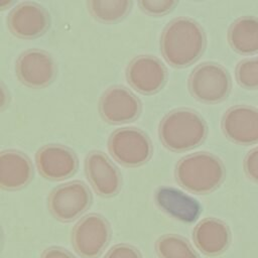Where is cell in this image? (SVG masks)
I'll list each match as a JSON object with an SVG mask.
<instances>
[{"instance_id":"1","label":"cell","mask_w":258,"mask_h":258,"mask_svg":"<svg viewBox=\"0 0 258 258\" xmlns=\"http://www.w3.org/2000/svg\"><path fill=\"white\" fill-rule=\"evenodd\" d=\"M205 46L206 36L202 26L189 17L174 18L161 33V54L173 68L182 69L196 62Z\"/></svg>"},{"instance_id":"2","label":"cell","mask_w":258,"mask_h":258,"mask_svg":"<svg viewBox=\"0 0 258 258\" xmlns=\"http://www.w3.org/2000/svg\"><path fill=\"white\" fill-rule=\"evenodd\" d=\"M203 117L190 109H176L167 113L159 123L158 135L169 150L182 152L199 146L207 136Z\"/></svg>"},{"instance_id":"3","label":"cell","mask_w":258,"mask_h":258,"mask_svg":"<svg viewBox=\"0 0 258 258\" xmlns=\"http://www.w3.org/2000/svg\"><path fill=\"white\" fill-rule=\"evenodd\" d=\"M177 183L189 192L206 195L215 190L224 180L225 168L216 155L196 152L182 157L175 166Z\"/></svg>"},{"instance_id":"4","label":"cell","mask_w":258,"mask_h":258,"mask_svg":"<svg viewBox=\"0 0 258 258\" xmlns=\"http://www.w3.org/2000/svg\"><path fill=\"white\" fill-rule=\"evenodd\" d=\"M108 149L112 157L127 167L146 163L152 155V144L148 136L135 127L115 130L109 138Z\"/></svg>"},{"instance_id":"5","label":"cell","mask_w":258,"mask_h":258,"mask_svg":"<svg viewBox=\"0 0 258 258\" xmlns=\"http://www.w3.org/2000/svg\"><path fill=\"white\" fill-rule=\"evenodd\" d=\"M188 89L198 101L216 104L228 96L231 79L221 64L207 61L194 69L188 78Z\"/></svg>"},{"instance_id":"6","label":"cell","mask_w":258,"mask_h":258,"mask_svg":"<svg viewBox=\"0 0 258 258\" xmlns=\"http://www.w3.org/2000/svg\"><path fill=\"white\" fill-rule=\"evenodd\" d=\"M92 195L88 186L79 180L56 186L49 194L47 206L58 221L69 223L83 215L90 207Z\"/></svg>"},{"instance_id":"7","label":"cell","mask_w":258,"mask_h":258,"mask_svg":"<svg viewBox=\"0 0 258 258\" xmlns=\"http://www.w3.org/2000/svg\"><path fill=\"white\" fill-rule=\"evenodd\" d=\"M111 229L108 221L98 214L83 217L72 231V243L83 258H97L108 245Z\"/></svg>"},{"instance_id":"8","label":"cell","mask_w":258,"mask_h":258,"mask_svg":"<svg viewBox=\"0 0 258 258\" xmlns=\"http://www.w3.org/2000/svg\"><path fill=\"white\" fill-rule=\"evenodd\" d=\"M15 73L18 80L26 87L41 89L53 81L56 66L48 52L32 48L18 56L15 62Z\"/></svg>"},{"instance_id":"9","label":"cell","mask_w":258,"mask_h":258,"mask_svg":"<svg viewBox=\"0 0 258 258\" xmlns=\"http://www.w3.org/2000/svg\"><path fill=\"white\" fill-rule=\"evenodd\" d=\"M166 78L167 72L164 64L152 55H138L126 68L128 84L143 95H152L160 91Z\"/></svg>"},{"instance_id":"10","label":"cell","mask_w":258,"mask_h":258,"mask_svg":"<svg viewBox=\"0 0 258 258\" xmlns=\"http://www.w3.org/2000/svg\"><path fill=\"white\" fill-rule=\"evenodd\" d=\"M102 118L110 124H124L134 121L140 114L139 99L128 89L113 86L105 91L99 103Z\"/></svg>"},{"instance_id":"11","label":"cell","mask_w":258,"mask_h":258,"mask_svg":"<svg viewBox=\"0 0 258 258\" xmlns=\"http://www.w3.org/2000/svg\"><path fill=\"white\" fill-rule=\"evenodd\" d=\"M7 26L12 34L22 39L42 35L49 27V14L37 3L24 1L9 12Z\"/></svg>"},{"instance_id":"12","label":"cell","mask_w":258,"mask_h":258,"mask_svg":"<svg viewBox=\"0 0 258 258\" xmlns=\"http://www.w3.org/2000/svg\"><path fill=\"white\" fill-rule=\"evenodd\" d=\"M35 164L44 178L62 180L76 172L78 158L75 152L67 146L47 144L36 152Z\"/></svg>"},{"instance_id":"13","label":"cell","mask_w":258,"mask_h":258,"mask_svg":"<svg viewBox=\"0 0 258 258\" xmlns=\"http://www.w3.org/2000/svg\"><path fill=\"white\" fill-rule=\"evenodd\" d=\"M86 175L94 190L103 198L116 196L121 188V175L107 155L91 151L85 160Z\"/></svg>"},{"instance_id":"14","label":"cell","mask_w":258,"mask_h":258,"mask_svg":"<svg viewBox=\"0 0 258 258\" xmlns=\"http://www.w3.org/2000/svg\"><path fill=\"white\" fill-rule=\"evenodd\" d=\"M222 129L231 141L249 145L258 142V110L251 106L237 105L226 111Z\"/></svg>"},{"instance_id":"15","label":"cell","mask_w":258,"mask_h":258,"mask_svg":"<svg viewBox=\"0 0 258 258\" xmlns=\"http://www.w3.org/2000/svg\"><path fill=\"white\" fill-rule=\"evenodd\" d=\"M192 238L196 246L203 254L217 256L228 248L231 234L223 221L216 218H206L195 227Z\"/></svg>"},{"instance_id":"16","label":"cell","mask_w":258,"mask_h":258,"mask_svg":"<svg viewBox=\"0 0 258 258\" xmlns=\"http://www.w3.org/2000/svg\"><path fill=\"white\" fill-rule=\"evenodd\" d=\"M33 168L29 158L23 153L8 149L0 153V186L6 190H16L27 185L32 179Z\"/></svg>"},{"instance_id":"17","label":"cell","mask_w":258,"mask_h":258,"mask_svg":"<svg viewBox=\"0 0 258 258\" xmlns=\"http://www.w3.org/2000/svg\"><path fill=\"white\" fill-rule=\"evenodd\" d=\"M155 202L164 213L184 223L195 222L201 214L199 202L174 187H159L155 192Z\"/></svg>"},{"instance_id":"18","label":"cell","mask_w":258,"mask_h":258,"mask_svg":"<svg viewBox=\"0 0 258 258\" xmlns=\"http://www.w3.org/2000/svg\"><path fill=\"white\" fill-rule=\"evenodd\" d=\"M228 40L232 48L239 53L258 52V18L242 16L235 20L229 28Z\"/></svg>"},{"instance_id":"19","label":"cell","mask_w":258,"mask_h":258,"mask_svg":"<svg viewBox=\"0 0 258 258\" xmlns=\"http://www.w3.org/2000/svg\"><path fill=\"white\" fill-rule=\"evenodd\" d=\"M132 2L128 0H91L87 2L92 16L104 23H113L124 18L130 11Z\"/></svg>"},{"instance_id":"20","label":"cell","mask_w":258,"mask_h":258,"mask_svg":"<svg viewBox=\"0 0 258 258\" xmlns=\"http://www.w3.org/2000/svg\"><path fill=\"white\" fill-rule=\"evenodd\" d=\"M155 250L160 258H200L188 241L175 234L159 237L155 243Z\"/></svg>"},{"instance_id":"21","label":"cell","mask_w":258,"mask_h":258,"mask_svg":"<svg viewBox=\"0 0 258 258\" xmlns=\"http://www.w3.org/2000/svg\"><path fill=\"white\" fill-rule=\"evenodd\" d=\"M236 79L246 89L258 88V56L240 61L236 68Z\"/></svg>"},{"instance_id":"22","label":"cell","mask_w":258,"mask_h":258,"mask_svg":"<svg viewBox=\"0 0 258 258\" xmlns=\"http://www.w3.org/2000/svg\"><path fill=\"white\" fill-rule=\"evenodd\" d=\"M140 8L152 16H161L171 11L177 4L173 0H141L138 2Z\"/></svg>"},{"instance_id":"23","label":"cell","mask_w":258,"mask_h":258,"mask_svg":"<svg viewBox=\"0 0 258 258\" xmlns=\"http://www.w3.org/2000/svg\"><path fill=\"white\" fill-rule=\"evenodd\" d=\"M104 258H142L140 252L129 244H117L113 246Z\"/></svg>"},{"instance_id":"24","label":"cell","mask_w":258,"mask_h":258,"mask_svg":"<svg viewBox=\"0 0 258 258\" xmlns=\"http://www.w3.org/2000/svg\"><path fill=\"white\" fill-rule=\"evenodd\" d=\"M244 170L252 180L258 182V146L246 155L244 159Z\"/></svg>"},{"instance_id":"25","label":"cell","mask_w":258,"mask_h":258,"mask_svg":"<svg viewBox=\"0 0 258 258\" xmlns=\"http://www.w3.org/2000/svg\"><path fill=\"white\" fill-rule=\"evenodd\" d=\"M40 258H76V257L63 248L50 247L42 252Z\"/></svg>"},{"instance_id":"26","label":"cell","mask_w":258,"mask_h":258,"mask_svg":"<svg viewBox=\"0 0 258 258\" xmlns=\"http://www.w3.org/2000/svg\"><path fill=\"white\" fill-rule=\"evenodd\" d=\"M13 2L12 1H0V7H1V9H5V6L7 5V6H9V5H11Z\"/></svg>"}]
</instances>
